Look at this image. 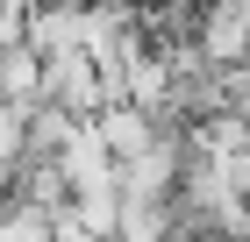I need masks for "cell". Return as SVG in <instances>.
I'll return each instance as SVG.
<instances>
[{"instance_id": "cell-1", "label": "cell", "mask_w": 250, "mask_h": 242, "mask_svg": "<svg viewBox=\"0 0 250 242\" xmlns=\"http://www.w3.org/2000/svg\"><path fill=\"white\" fill-rule=\"evenodd\" d=\"M0 242H58V235H50V214H36V206H7V214H0Z\"/></svg>"}]
</instances>
